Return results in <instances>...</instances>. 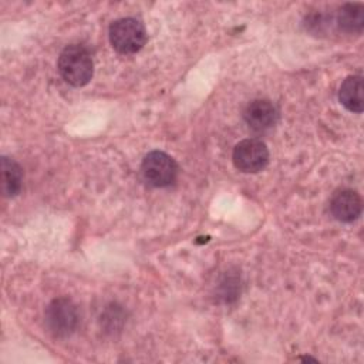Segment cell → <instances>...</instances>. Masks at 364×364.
<instances>
[{"instance_id": "1", "label": "cell", "mask_w": 364, "mask_h": 364, "mask_svg": "<svg viewBox=\"0 0 364 364\" xmlns=\"http://www.w3.org/2000/svg\"><path fill=\"white\" fill-rule=\"evenodd\" d=\"M57 67L63 80L73 87L88 84L94 74V61L90 51L78 44L67 46L61 51Z\"/></svg>"}, {"instance_id": "2", "label": "cell", "mask_w": 364, "mask_h": 364, "mask_svg": "<svg viewBox=\"0 0 364 364\" xmlns=\"http://www.w3.org/2000/svg\"><path fill=\"white\" fill-rule=\"evenodd\" d=\"M146 30L144 24L134 17L115 20L109 27L111 46L121 54H134L146 43Z\"/></svg>"}, {"instance_id": "3", "label": "cell", "mask_w": 364, "mask_h": 364, "mask_svg": "<svg viewBox=\"0 0 364 364\" xmlns=\"http://www.w3.org/2000/svg\"><path fill=\"white\" fill-rule=\"evenodd\" d=\"M141 171L144 179L149 185L155 188H165L176 181L178 164L171 155L162 151H152L145 155Z\"/></svg>"}, {"instance_id": "4", "label": "cell", "mask_w": 364, "mask_h": 364, "mask_svg": "<svg viewBox=\"0 0 364 364\" xmlns=\"http://www.w3.org/2000/svg\"><path fill=\"white\" fill-rule=\"evenodd\" d=\"M46 326L55 337L70 336L78 326L75 304L67 297L54 299L46 309Z\"/></svg>"}, {"instance_id": "5", "label": "cell", "mask_w": 364, "mask_h": 364, "mask_svg": "<svg viewBox=\"0 0 364 364\" xmlns=\"http://www.w3.org/2000/svg\"><path fill=\"white\" fill-rule=\"evenodd\" d=\"M232 159L239 171L245 173H256L266 168L269 162V149L263 141L246 138L236 144Z\"/></svg>"}, {"instance_id": "6", "label": "cell", "mask_w": 364, "mask_h": 364, "mask_svg": "<svg viewBox=\"0 0 364 364\" xmlns=\"http://www.w3.org/2000/svg\"><path fill=\"white\" fill-rule=\"evenodd\" d=\"M361 196L358 195L357 191L344 188L338 189L337 192L333 193L330 199V212L334 216V219L350 223L355 220L361 215Z\"/></svg>"}, {"instance_id": "7", "label": "cell", "mask_w": 364, "mask_h": 364, "mask_svg": "<svg viewBox=\"0 0 364 364\" xmlns=\"http://www.w3.org/2000/svg\"><path fill=\"white\" fill-rule=\"evenodd\" d=\"M243 118L252 129L260 132L276 125L279 119V111L276 105L269 100H255L247 104L243 112Z\"/></svg>"}, {"instance_id": "8", "label": "cell", "mask_w": 364, "mask_h": 364, "mask_svg": "<svg viewBox=\"0 0 364 364\" xmlns=\"http://www.w3.org/2000/svg\"><path fill=\"white\" fill-rule=\"evenodd\" d=\"M338 100L341 105L350 112H363L364 100H363V77L361 75H348L340 85Z\"/></svg>"}, {"instance_id": "9", "label": "cell", "mask_w": 364, "mask_h": 364, "mask_svg": "<svg viewBox=\"0 0 364 364\" xmlns=\"http://www.w3.org/2000/svg\"><path fill=\"white\" fill-rule=\"evenodd\" d=\"M1 179H3V193L6 196H16L23 188V171L20 165L9 158L1 156Z\"/></svg>"}, {"instance_id": "10", "label": "cell", "mask_w": 364, "mask_h": 364, "mask_svg": "<svg viewBox=\"0 0 364 364\" xmlns=\"http://www.w3.org/2000/svg\"><path fill=\"white\" fill-rule=\"evenodd\" d=\"M338 27L347 33H360L364 26V10L361 4H344L337 14Z\"/></svg>"}]
</instances>
